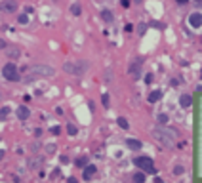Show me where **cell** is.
Instances as JSON below:
<instances>
[{"label":"cell","instance_id":"cell-14","mask_svg":"<svg viewBox=\"0 0 202 183\" xmlns=\"http://www.w3.org/2000/svg\"><path fill=\"white\" fill-rule=\"evenodd\" d=\"M101 19H103L105 21V23H113V12L111 10H103V12H101Z\"/></svg>","mask_w":202,"mask_h":183},{"label":"cell","instance_id":"cell-2","mask_svg":"<svg viewBox=\"0 0 202 183\" xmlns=\"http://www.w3.org/2000/svg\"><path fill=\"white\" fill-rule=\"evenodd\" d=\"M153 137L164 147H174L177 141V132L172 128H166V126H158V128L153 130Z\"/></svg>","mask_w":202,"mask_h":183},{"label":"cell","instance_id":"cell-24","mask_svg":"<svg viewBox=\"0 0 202 183\" xmlns=\"http://www.w3.org/2000/svg\"><path fill=\"white\" fill-rule=\"evenodd\" d=\"M145 31H147V25H145V23H139V27H138V34H139V36H143V34H145Z\"/></svg>","mask_w":202,"mask_h":183},{"label":"cell","instance_id":"cell-22","mask_svg":"<svg viewBox=\"0 0 202 183\" xmlns=\"http://www.w3.org/2000/svg\"><path fill=\"white\" fill-rule=\"evenodd\" d=\"M17 21H19V25H27L29 23V16L27 13H21V16L17 17Z\"/></svg>","mask_w":202,"mask_h":183},{"label":"cell","instance_id":"cell-30","mask_svg":"<svg viewBox=\"0 0 202 183\" xmlns=\"http://www.w3.org/2000/svg\"><path fill=\"white\" fill-rule=\"evenodd\" d=\"M6 46H8V44H6V40H0V50H6Z\"/></svg>","mask_w":202,"mask_h":183},{"label":"cell","instance_id":"cell-6","mask_svg":"<svg viewBox=\"0 0 202 183\" xmlns=\"http://www.w3.org/2000/svg\"><path fill=\"white\" fill-rule=\"evenodd\" d=\"M42 162H44V157H42V154H33V157L27 160V168L29 170H38L42 166Z\"/></svg>","mask_w":202,"mask_h":183},{"label":"cell","instance_id":"cell-25","mask_svg":"<svg viewBox=\"0 0 202 183\" xmlns=\"http://www.w3.org/2000/svg\"><path fill=\"white\" fill-rule=\"evenodd\" d=\"M158 122H160V124H168V115L160 112V115H158Z\"/></svg>","mask_w":202,"mask_h":183},{"label":"cell","instance_id":"cell-18","mask_svg":"<svg viewBox=\"0 0 202 183\" xmlns=\"http://www.w3.org/2000/svg\"><path fill=\"white\" fill-rule=\"evenodd\" d=\"M132 179H134V181H139V183H143V181H145V172H135Z\"/></svg>","mask_w":202,"mask_h":183},{"label":"cell","instance_id":"cell-36","mask_svg":"<svg viewBox=\"0 0 202 183\" xmlns=\"http://www.w3.org/2000/svg\"><path fill=\"white\" fill-rule=\"evenodd\" d=\"M0 99H2V95H0Z\"/></svg>","mask_w":202,"mask_h":183},{"label":"cell","instance_id":"cell-8","mask_svg":"<svg viewBox=\"0 0 202 183\" xmlns=\"http://www.w3.org/2000/svg\"><path fill=\"white\" fill-rule=\"evenodd\" d=\"M96 170H97V168L93 166V164H86V166H84V172H82V179L90 181L93 175H96Z\"/></svg>","mask_w":202,"mask_h":183},{"label":"cell","instance_id":"cell-29","mask_svg":"<svg viewBox=\"0 0 202 183\" xmlns=\"http://www.w3.org/2000/svg\"><path fill=\"white\" fill-rule=\"evenodd\" d=\"M145 82H147V84L153 82V74H145Z\"/></svg>","mask_w":202,"mask_h":183},{"label":"cell","instance_id":"cell-4","mask_svg":"<svg viewBox=\"0 0 202 183\" xmlns=\"http://www.w3.org/2000/svg\"><path fill=\"white\" fill-rule=\"evenodd\" d=\"M134 166H138L141 172L145 174H155V164L149 157H135L134 158Z\"/></svg>","mask_w":202,"mask_h":183},{"label":"cell","instance_id":"cell-21","mask_svg":"<svg viewBox=\"0 0 202 183\" xmlns=\"http://www.w3.org/2000/svg\"><path fill=\"white\" fill-rule=\"evenodd\" d=\"M86 164H88V157H78V158H76V166L84 168Z\"/></svg>","mask_w":202,"mask_h":183},{"label":"cell","instance_id":"cell-31","mask_svg":"<svg viewBox=\"0 0 202 183\" xmlns=\"http://www.w3.org/2000/svg\"><path fill=\"white\" fill-rule=\"evenodd\" d=\"M120 4L124 6V8H128V6H130V0H120Z\"/></svg>","mask_w":202,"mask_h":183},{"label":"cell","instance_id":"cell-26","mask_svg":"<svg viewBox=\"0 0 202 183\" xmlns=\"http://www.w3.org/2000/svg\"><path fill=\"white\" fill-rule=\"evenodd\" d=\"M174 174H176V175H181V174H183V166H179V164H177V166L174 168Z\"/></svg>","mask_w":202,"mask_h":183},{"label":"cell","instance_id":"cell-10","mask_svg":"<svg viewBox=\"0 0 202 183\" xmlns=\"http://www.w3.org/2000/svg\"><path fill=\"white\" fill-rule=\"evenodd\" d=\"M31 116V111H29L25 105H21V107H17V118L19 120H27V118Z\"/></svg>","mask_w":202,"mask_h":183},{"label":"cell","instance_id":"cell-9","mask_svg":"<svg viewBox=\"0 0 202 183\" xmlns=\"http://www.w3.org/2000/svg\"><path fill=\"white\" fill-rule=\"evenodd\" d=\"M139 71H141V59H135V61H132V65H130L128 73L132 74L134 78H138V76H139Z\"/></svg>","mask_w":202,"mask_h":183},{"label":"cell","instance_id":"cell-27","mask_svg":"<svg viewBox=\"0 0 202 183\" xmlns=\"http://www.w3.org/2000/svg\"><path fill=\"white\" fill-rule=\"evenodd\" d=\"M46 153H50V154H52V153H55V145H52V143H50V145H46Z\"/></svg>","mask_w":202,"mask_h":183},{"label":"cell","instance_id":"cell-34","mask_svg":"<svg viewBox=\"0 0 202 183\" xmlns=\"http://www.w3.org/2000/svg\"><path fill=\"white\" fill-rule=\"evenodd\" d=\"M134 2H135V4H141V2H143V0H134Z\"/></svg>","mask_w":202,"mask_h":183},{"label":"cell","instance_id":"cell-32","mask_svg":"<svg viewBox=\"0 0 202 183\" xmlns=\"http://www.w3.org/2000/svg\"><path fill=\"white\" fill-rule=\"evenodd\" d=\"M4 154H6L4 151H0V160H2V158H4Z\"/></svg>","mask_w":202,"mask_h":183},{"label":"cell","instance_id":"cell-16","mask_svg":"<svg viewBox=\"0 0 202 183\" xmlns=\"http://www.w3.org/2000/svg\"><path fill=\"white\" fill-rule=\"evenodd\" d=\"M117 124L120 126V128H122V130H128V128H130V124H128V120H126V118H124V116H118V120H117Z\"/></svg>","mask_w":202,"mask_h":183},{"label":"cell","instance_id":"cell-13","mask_svg":"<svg viewBox=\"0 0 202 183\" xmlns=\"http://www.w3.org/2000/svg\"><path fill=\"white\" fill-rule=\"evenodd\" d=\"M162 97V92L160 90H155V92H151L149 94V103H156L158 99Z\"/></svg>","mask_w":202,"mask_h":183},{"label":"cell","instance_id":"cell-35","mask_svg":"<svg viewBox=\"0 0 202 183\" xmlns=\"http://www.w3.org/2000/svg\"><path fill=\"white\" fill-rule=\"evenodd\" d=\"M194 2H202V0H194Z\"/></svg>","mask_w":202,"mask_h":183},{"label":"cell","instance_id":"cell-23","mask_svg":"<svg viewBox=\"0 0 202 183\" xmlns=\"http://www.w3.org/2000/svg\"><path fill=\"white\" fill-rule=\"evenodd\" d=\"M67 132H69V136H76V126L75 124H67Z\"/></svg>","mask_w":202,"mask_h":183},{"label":"cell","instance_id":"cell-7","mask_svg":"<svg viewBox=\"0 0 202 183\" xmlns=\"http://www.w3.org/2000/svg\"><path fill=\"white\" fill-rule=\"evenodd\" d=\"M189 25L193 27V29H198V27L202 25V13H198V12H193L191 16H189Z\"/></svg>","mask_w":202,"mask_h":183},{"label":"cell","instance_id":"cell-3","mask_svg":"<svg viewBox=\"0 0 202 183\" xmlns=\"http://www.w3.org/2000/svg\"><path fill=\"white\" fill-rule=\"evenodd\" d=\"M90 69V63L88 61H67L63 63V71L67 74H73V76H84Z\"/></svg>","mask_w":202,"mask_h":183},{"label":"cell","instance_id":"cell-1","mask_svg":"<svg viewBox=\"0 0 202 183\" xmlns=\"http://www.w3.org/2000/svg\"><path fill=\"white\" fill-rule=\"evenodd\" d=\"M55 74V69L46 65V63H34V65L25 69V82H34L37 78H50Z\"/></svg>","mask_w":202,"mask_h":183},{"label":"cell","instance_id":"cell-37","mask_svg":"<svg viewBox=\"0 0 202 183\" xmlns=\"http://www.w3.org/2000/svg\"><path fill=\"white\" fill-rule=\"evenodd\" d=\"M200 76H202V73H200Z\"/></svg>","mask_w":202,"mask_h":183},{"label":"cell","instance_id":"cell-11","mask_svg":"<svg viewBox=\"0 0 202 183\" xmlns=\"http://www.w3.org/2000/svg\"><path fill=\"white\" fill-rule=\"evenodd\" d=\"M191 103H193L191 95H189V94H181V97H179V105H181L183 109H189V107H191Z\"/></svg>","mask_w":202,"mask_h":183},{"label":"cell","instance_id":"cell-19","mask_svg":"<svg viewBox=\"0 0 202 183\" xmlns=\"http://www.w3.org/2000/svg\"><path fill=\"white\" fill-rule=\"evenodd\" d=\"M10 107H2L0 109V120H6V118H8V115H10Z\"/></svg>","mask_w":202,"mask_h":183},{"label":"cell","instance_id":"cell-5","mask_svg":"<svg viewBox=\"0 0 202 183\" xmlns=\"http://www.w3.org/2000/svg\"><path fill=\"white\" fill-rule=\"evenodd\" d=\"M2 76H4L6 80H10V82H17V80H21V76H19V71H17L16 63H6L4 69H2Z\"/></svg>","mask_w":202,"mask_h":183},{"label":"cell","instance_id":"cell-12","mask_svg":"<svg viewBox=\"0 0 202 183\" xmlns=\"http://www.w3.org/2000/svg\"><path fill=\"white\" fill-rule=\"evenodd\" d=\"M126 145H128L132 151H139V149H141V143L138 141V139H134V137H128V139H126Z\"/></svg>","mask_w":202,"mask_h":183},{"label":"cell","instance_id":"cell-20","mask_svg":"<svg viewBox=\"0 0 202 183\" xmlns=\"http://www.w3.org/2000/svg\"><path fill=\"white\" fill-rule=\"evenodd\" d=\"M80 12H82L80 4H73V6H71V13H73V16H80Z\"/></svg>","mask_w":202,"mask_h":183},{"label":"cell","instance_id":"cell-17","mask_svg":"<svg viewBox=\"0 0 202 183\" xmlns=\"http://www.w3.org/2000/svg\"><path fill=\"white\" fill-rule=\"evenodd\" d=\"M4 8L8 10V12H16V10H17V4L13 2V0H8V2L4 4Z\"/></svg>","mask_w":202,"mask_h":183},{"label":"cell","instance_id":"cell-33","mask_svg":"<svg viewBox=\"0 0 202 183\" xmlns=\"http://www.w3.org/2000/svg\"><path fill=\"white\" fill-rule=\"evenodd\" d=\"M177 2H179V4H187V0H177Z\"/></svg>","mask_w":202,"mask_h":183},{"label":"cell","instance_id":"cell-28","mask_svg":"<svg viewBox=\"0 0 202 183\" xmlns=\"http://www.w3.org/2000/svg\"><path fill=\"white\" fill-rule=\"evenodd\" d=\"M101 101H103V105H105V107H109V95H107V94H103Z\"/></svg>","mask_w":202,"mask_h":183},{"label":"cell","instance_id":"cell-15","mask_svg":"<svg viewBox=\"0 0 202 183\" xmlns=\"http://www.w3.org/2000/svg\"><path fill=\"white\" fill-rule=\"evenodd\" d=\"M6 54H8L10 59H17L19 57V50H17V48H8V46H6Z\"/></svg>","mask_w":202,"mask_h":183}]
</instances>
